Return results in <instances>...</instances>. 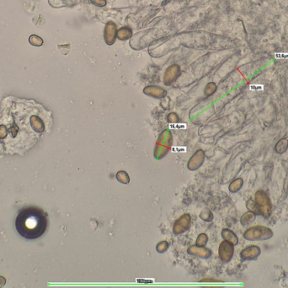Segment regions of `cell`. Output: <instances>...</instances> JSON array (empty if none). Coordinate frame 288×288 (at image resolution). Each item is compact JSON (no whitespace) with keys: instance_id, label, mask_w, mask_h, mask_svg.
I'll use <instances>...</instances> for the list:
<instances>
[{"instance_id":"obj_1","label":"cell","mask_w":288,"mask_h":288,"mask_svg":"<svg viewBox=\"0 0 288 288\" xmlns=\"http://www.w3.org/2000/svg\"><path fill=\"white\" fill-rule=\"evenodd\" d=\"M47 228V214L36 206L20 209L15 219V229L21 238L35 240L42 237Z\"/></svg>"}]
</instances>
